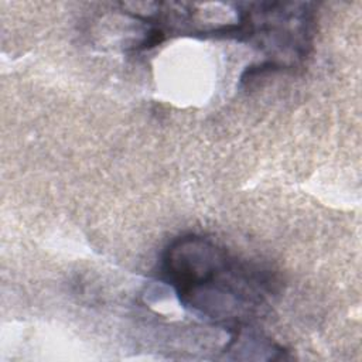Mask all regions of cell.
<instances>
[{
	"label": "cell",
	"instance_id": "1",
	"mask_svg": "<svg viewBox=\"0 0 362 362\" xmlns=\"http://www.w3.org/2000/svg\"><path fill=\"white\" fill-rule=\"evenodd\" d=\"M164 269L180 300L216 321L242 320L262 303L267 279L201 236L168 246Z\"/></svg>",
	"mask_w": 362,
	"mask_h": 362
}]
</instances>
